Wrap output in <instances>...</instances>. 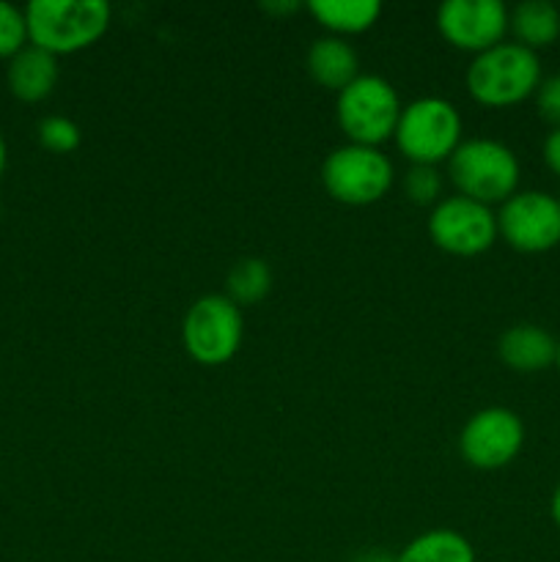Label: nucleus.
Here are the masks:
<instances>
[{
	"mask_svg": "<svg viewBox=\"0 0 560 562\" xmlns=\"http://www.w3.org/2000/svg\"><path fill=\"white\" fill-rule=\"evenodd\" d=\"M355 562H395V558H390V554H382V552H368L362 554V558H357Z\"/></svg>",
	"mask_w": 560,
	"mask_h": 562,
	"instance_id": "24",
	"label": "nucleus"
},
{
	"mask_svg": "<svg viewBox=\"0 0 560 562\" xmlns=\"http://www.w3.org/2000/svg\"><path fill=\"white\" fill-rule=\"evenodd\" d=\"M536 108H538V115L558 130L560 126V75L541 77V82H538L536 88Z\"/></svg>",
	"mask_w": 560,
	"mask_h": 562,
	"instance_id": "22",
	"label": "nucleus"
},
{
	"mask_svg": "<svg viewBox=\"0 0 560 562\" xmlns=\"http://www.w3.org/2000/svg\"><path fill=\"white\" fill-rule=\"evenodd\" d=\"M245 335L239 305L225 294H206L190 305L181 322L184 351L201 366H225L234 360Z\"/></svg>",
	"mask_w": 560,
	"mask_h": 562,
	"instance_id": "6",
	"label": "nucleus"
},
{
	"mask_svg": "<svg viewBox=\"0 0 560 562\" xmlns=\"http://www.w3.org/2000/svg\"><path fill=\"white\" fill-rule=\"evenodd\" d=\"M555 366H558V371H560V340H558V360H555Z\"/></svg>",
	"mask_w": 560,
	"mask_h": 562,
	"instance_id": "28",
	"label": "nucleus"
},
{
	"mask_svg": "<svg viewBox=\"0 0 560 562\" xmlns=\"http://www.w3.org/2000/svg\"><path fill=\"white\" fill-rule=\"evenodd\" d=\"M5 77H9V88L14 97L25 99V102H38V99L49 97L58 82V58L47 49L27 44L11 58Z\"/></svg>",
	"mask_w": 560,
	"mask_h": 562,
	"instance_id": "13",
	"label": "nucleus"
},
{
	"mask_svg": "<svg viewBox=\"0 0 560 562\" xmlns=\"http://www.w3.org/2000/svg\"><path fill=\"white\" fill-rule=\"evenodd\" d=\"M307 9L324 27L333 31V36L368 31L382 14L379 0H311Z\"/></svg>",
	"mask_w": 560,
	"mask_h": 562,
	"instance_id": "16",
	"label": "nucleus"
},
{
	"mask_svg": "<svg viewBox=\"0 0 560 562\" xmlns=\"http://www.w3.org/2000/svg\"><path fill=\"white\" fill-rule=\"evenodd\" d=\"M558 201H560V198H558Z\"/></svg>",
	"mask_w": 560,
	"mask_h": 562,
	"instance_id": "29",
	"label": "nucleus"
},
{
	"mask_svg": "<svg viewBox=\"0 0 560 562\" xmlns=\"http://www.w3.org/2000/svg\"><path fill=\"white\" fill-rule=\"evenodd\" d=\"M525 426L519 415L505 406L475 412L459 434V453L475 470H500L519 456Z\"/></svg>",
	"mask_w": 560,
	"mask_h": 562,
	"instance_id": "10",
	"label": "nucleus"
},
{
	"mask_svg": "<svg viewBox=\"0 0 560 562\" xmlns=\"http://www.w3.org/2000/svg\"><path fill=\"white\" fill-rule=\"evenodd\" d=\"M264 9L278 11V14H283V11H294V9H300V3H264Z\"/></svg>",
	"mask_w": 560,
	"mask_h": 562,
	"instance_id": "26",
	"label": "nucleus"
},
{
	"mask_svg": "<svg viewBox=\"0 0 560 562\" xmlns=\"http://www.w3.org/2000/svg\"><path fill=\"white\" fill-rule=\"evenodd\" d=\"M307 71L322 88L344 91L360 75V58L346 38L322 36L307 49Z\"/></svg>",
	"mask_w": 560,
	"mask_h": 562,
	"instance_id": "14",
	"label": "nucleus"
},
{
	"mask_svg": "<svg viewBox=\"0 0 560 562\" xmlns=\"http://www.w3.org/2000/svg\"><path fill=\"white\" fill-rule=\"evenodd\" d=\"M38 140L55 154H69L80 146V126L66 115H47L38 124Z\"/></svg>",
	"mask_w": 560,
	"mask_h": 562,
	"instance_id": "20",
	"label": "nucleus"
},
{
	"mask_svg": "<svg viewBox=\"0 0 560 562\" xmlns=\"http://www.w3.org/2000/svg\"><path fill=\"white\" fill-rule=\"evenodd\" d=\"M544 162L549 165L552 173L560 176V126L549 132L547 140H544Z\"/></svg>",
	"mask_w": 560,
	"mask_h": 562,
	"instance_id": "23",
	"label": "nucleus"
},
{
	"mask_svg": "<svg viewBox=\"0 0 560 562\" xmlns=\"http://www.w3.org/2000/svg\"><path fill=\"white\" fill-rule=\"evenodd\" d=\"M3 168H5V140L3 135H0V176H3Z\"/></svg>",
	"mask_w": 560,
	"mask_h": 562,
	"instance_id": "27",
	"label": "nucleus"
},
{
	"mask_svg": "<svg viewBox=\"0 0 560 562\" xmlns=\"http://www.w3.org/2000/svg\"><path fill=\"white\" fill-rule=\"evenodd\" d=\"M439 190H443V179H439L434 165H412V168L406 170L404 192L410 201L428 206V203L437 201Z\"/></svg>",
	"mask_w": 560,
	"mask_h": 562,
	"instance_id": "21",
	"label": "nucleus"
},
{
	"mask_svg": "<svg viewBox=\"0 0 560 562\" xmlns=\"http://www.w3.org/2000/svg\"><path fill=\"white\" fill-rule=\"evenodd\" d=\"M395 562H475V549L456 530H428L406 543Z\"/></svg>",
	"mask_w": 560,
	"mask_h": 562,
	"instance_id": "17",
	"label": "nucleus"
},
{
	"mask_svg": "<svg viewBox=\"0 0 560 562\" xmlns=\"http://www.w3.org/2000/svg\"><path fill=\"white\" fill-rule=\"evenodd\" d=\"M27 42L25 9H16L9 0H0V58H14Z\"/></svg>",
	"mask_w": 560,
	"mask_h": 562,
	"instance_id": "19",
	"label": "nucleus"
},
{
	"mask_svg": "<svg viewBox=\"0 0 560 562\" xmlns=\"http://www.w3.org/2000/svg\"><path fill=\"white\" fill-rule=\"evenodd\" d=\"M549 510H552V521L560 527V483H558V488H555L552 505H549Z\"/></svg>",
	"mask_w": 560,
	"mask_h": 562,
	"instance_id": "25",
	"label": "nucleus"
},
{
	"mask_svg": "<svg viewBox=\"0 0 560 562\" xmlns=\"http://www.w3.org/2000/svg\"><path fill=\"white\" fill-rule=\"evenodd\" d=\"M27 38L55 58L91 47L110 25L104 0H31L25 5Z\"/></svg>",
	"mask_w": 560,
	"mask_h": 562,
	"instance_id": "1",
	"label": "nucleus"
},
{
	"mask_svg": "<svg viewBox=\"0 0 560 562\" xmlns=\"http://www.w3.org/2000/svg\"><path fill=\"white\" fill-rule=\"evenodd\" d=\"M448 176L459 195L492 206L508 201L519 187V159L494 137H470L450 154Z\"/></svg>",
	"mask_w": 560,
	"mask_h": 562,
	"instance_id": "2",
	"label": "nucleus"
},
{
	"mask_svg": "<svg viewBox=\"0 0 560 562\" xmlns=\"http://www.w3.org/2000/svg\"><path fill=\"white\" fill-rule=\"evenodd\" d=\"M324 190L349 206H368L384 198L393 184V162L377 146L346 143L322 165Z\"/></svg>",
	"mask_w": 560,
	"mask_h": 562,
	"instance_id": "7",
	"label": "nucleus"
},
{
	"mask_svg": "<svg viewBox=\"0 0 560 562\" xmlns=\"http://www.w3.org/2000/svg\"><path fill=\"white\" fill-rule=\"evenodd\" d=\"M497 231L519 252L552 250L560 245V201L541 190H516L500 203Z\"/></svg>",
	"mask_w": 560,
	"mask_h": 562,
	"instance_id": "9",
	"label": "nucleus"
},
{
	"mask_svg": "<svg viewBox=\"0 0 560 562\" xmlns=\"http://www.w3.org/2000/svg\"><path fill=\"white\" fill-rule=\"evenodd\" d=\"M401 99L390 80L379 75H357L344 91H338L335 119L349 143L377 146L395 135L401 115Z\"/></svg>",
	"mask_w": 560,
	"mask_h": 562,
	"instance_id": "5",
	"label": "nucleus"
},
{
	"mask_svg": "<svg viewBox=\"0 0 560 562\" xmlns=\"http://www.w3.org/2000/svg\"><path fill=\"white\" fill-rule=\"evenodd\" d=\"M497 355L511 371L538 373L558 360V340L538 324H514L497 340Z\"/></svg>",
	"mask_w": 560,
	"mask_h": 562,
	"instance_id": "12",
	"label": "nucleus"
},
{
	"mask_svg": "<svg viewBox=\"0 0 560 562\" xmlns=\"http://www.w3.org/2000/svg\"><path fill=\"white\" fill-rule=\"evenodd\" d=\"M393 137L412 165H437L459 148L461 115L448 99L421 97L401 108Z\"/></svg>",
	"mask_w": 560,
	"mask_h": 562,
	"instance_id": "4",
	"label": "nucleus"
},
{
	"mask_svg": "<svg viewBox=\"0 0 560 562\" xmlns=\"http://www.w3.org/2000/svg\"><path fill=\"white\" fill-rule=\"evenodd\" d=\"M497 214L472 198H443L428 214V236L450 256H481L497 241Z\"/></svg>",
	"mask_w": 560,
	"mask_h": 562,
	"instance_id": "8",
	"label": "nucleus"
},
{
	"mask_svg": "<svg viewBox=\"0 0 560 562\" xmlns=\"http://www.w3.org/2000/svg\"><path fill=\"white\" fill-rule=\"evenodd\" d=\"M541 82V60L522 44L500 42L483 49L467 69V91L486 108H508L533 97Z\"/></svg>",
	"mask_w": 560,
	"mask_h": 562,
	"instance_id": "3",
	"label": "nucleus"
},
{
	"mask_svg": "<svg viewBox=\"0 0 560 562\" xmlns=\"http://www.w3.org/2000/svg\"><path fill=\"white\" fill-rule=\"evenodd\" d=\"M272 289V269L264 258H242L225 278V296L236 305H256Z\"/></svg>",
	"mask_w": 560,
	"mask_h": 562,
	"instance_id": "18",
	"label": "nucleus"
},
{
	"mask_svg": "<svg viewBox=\"0 0 560 562\" xmlns=\"http://www.w3.org/2000/svg\"><path fill=\"white\" fill-rule=\"evenodd\" d=\"M508 14L503 0H445L437 9V27L445 42L478 55L503 42Z\"/></svg>",
	"mask_w": 560,
	"mask_h": 562,
	"instance_id": "11",
	"label": "nucleus"
},
{
	"mask_svg": "<svg viewBox=\"0 0 560 562\" xmlns=\"http://www.w3.org/2000/svg\"><path fill=\"white\" fill-rule=\"evenodd\" d=\"M508 27L514 31L516 44L536 53L560 36V11L549 0H525L508 14Z\"/></svg>",
	"mask_w": 560,
	"mask_h": 562,
	"instance_id": "15",
	"label": "nucleus"
}]
</instances>
